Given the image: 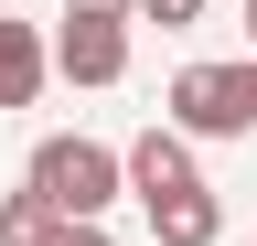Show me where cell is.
<instances>
[{
    "label": "cell",
    "mask_w": 257,
    "mask_h": 246,
    "mask_svg": "<svg viewBox=\"0 0 257 246\" xmlns=\"http://www.w3.org/2000/svg\"><path fill=\"white\" fill-rule=\"evenodd\" d=\"M161 129L172 139H246L257 129V54H236V65H182L161 86Z\"/></svg>",
    "instance_id": "cell-1"
},
{
    "label": "cell",
    "mask_w": 257,
    "mask_h": 246,
    "mask_svg": "<svg viewBox=\"0 0 257 246\" xmlns=\"http://www.w3.org/2000/svg\"><path fill=\"white\" fill-rule=\"evenodd\" d=\"M22 193H43L64 225H107V203H118V150L107 139H43L32 150V171H22Z\"/></svg>",
    "instance_id": "cell-2"
},
{
    "label": "cell",
    "mask_w": 257,
    "mask_h": 246,
    "mask_svg": "<svg viewBox=\"0 0 257 246\" xmlns=\"http://www.w3.org/2000/svg\"><path fill=\"white\" fill-rule=\"evenodd\" d=\"M43 65H54L64 86H118V75H128V22H107V11H64V33L43 43Z\"/></svg>",
    "instance_id": "cell-3"
},
{
    "label": "cell",
    "mask_w": 257,
    "mask_h": 246,
    "mask_svg": "<svg viewBox=\"0 0 257 246\" xmlns=\"http://www.w3.org/2000/svg\"><path fill=\"white\" fill-rule=\"evenodd\" d=\"M193 139H172V129H140L118 150V193H140V203H161V193H193Z\"/></svg>",
    "instance_id": "cell-4"
},
{
    "label": "cell",
    "mask_w": 257,
    "mask_h": 246,
    "mask_svg": "<svg viewBox=\"0 0 257 246\" xmlns=\"http://www.w3.org/2000/svg\"><path fill=\"white\" fill-rule=\"evenodd\" d=\"M140 214H150V246H214V235H225L214 182H193V193H161V203H140Z\"/></svg>",
    "instance_id": "cell-5"
},
{
    "label": "cell",
    "mask_w": 257,
    "mask_h": 246,
    "mask_svg": "<svg viewBox=\"0 0 257 246\" xmlns=\"http://www.w3.org/2000/svg\"><path fill=\"white\" fill-rule=\"evenodd\" d=\"M43 33H32V22H0V107H32L43 97Z\"/></svg>",
    "instance_id": "cell-6"
},
{
    "label": "cell",
    "mask_w": 257,
    "mask_h": 246,
    "mask_svg": "<svg viewBox=\"0 0 257 246\" xmlns=\"http://www.w3.org/2000/svg\"><path fill=\"white\" fill-rule=\"evenodd\" d=\"M54 235H64V214L43 193H0V246H54Z\"/></svg>",
    "instance_id": "cell-7"
},
{
    "label": "cell",
    "mask_w": 257,
    "mask_h": 246,
    "mask_svg": "<svg viewBox=\"0 0 257 246\" xmlns=\"http://www.w3.org/2000/svg\"><path fill=\"white\" fill-rule=\"evenodd\" d=\"M128 22H161V33H193V22H204V0H128Z\"/></svg>",
    "instance_id": "cell-8"
},
{
    "label": "cell",
    "mask_w": 257,
    "mask_h": 246,
    "mask_svg": "<svg viewBox=\"0 0 257 246\" xmlns=\"http://www.w3.org/2000/svg\"><path fill=\"white\" fill-rule=\"evenodd\" d=\"M54 246H118V235H107V225H64Z\"/></svg>",
    "instance_id": "cell-9"
},
{
    "label": "cell",
    "mask_w": 257,
    "mask_h": 246,
    "mask_svg": "<svg viewBox=\"0 0 257 246\" xmlns=\"http://www.w3.org/2000/svg\"><path fill=\"white\" fill-rule=\"evenodd\" d=\"M64 11H107V22H128V0H64Z\"/></svg>",
    "instance_id": "cell-10"
},
{
    "label": "cell",
    "mask_w": 257,
    "mask_h": 246,
    "mask_svg": "<svg viewBox=\"0 0 257 246\" xmlns=\"http://www.w3.org/2000/svg\"><path fill=\"white\" fill-rule=\"evenodd\" d=\"M246 43H257V0H246Z\"/></svg>",
    "instance_id": "cell-11"
}]
</instances>
